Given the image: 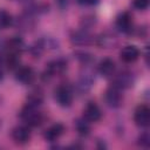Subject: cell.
<instances>
[{"instance_id":"24","label":"cell","mask_w":150,"mask_h":150,"mask_svg":"<svg viewBox=\"0 0 150 150\" xmlns=\"http://www.w3.org/2000/svg\"><path fill=\"white\" fill-rule=\"evenodd\" d=\"M100 0H77L79 4L83 5V6H94Z\"/></svg>"},{"instance_id":"3","label":"cell","mask_w":150,"mask_h":150,"mask_svg":"<svg viewBox=\"0 0 150 150\" xmlns=\"http://www.w3.org/2000/svg\"><path fill=\"white\" fill-rule=\"evenodd\" d=\"M54 98L59 105L63 108L70 107L73 103V98H74L73 88L66 83L59 84L54 90Z\"/></svg>"},{"instance_id":"13","label":"cell","mask_w":150,"mask_h":150,"mask_svg":"<svg viewBox=\"0 0 150 150\" xmlns=\"http://www.w3.org/2000/svg\"><path fill=\"white\" fill-rule=\"evenodd\" d=\"M97 69H98V73L103 77H112V75L115 74V70H116L115 61L110 57H105V59L101 60Z\"/></svg>"},{"instance_id":"21","label":"cell","mask_w":150,"mask_h":150,"mask_svg":"<svg viewBox=\"0 0 150 150\" xmlns=\"http://www.w3.org/2000/svg\"><path fill=\"white\" fill-rule=\"evenodd\" d=\"M13 18L6 9H0V29H6L13 25Z\"/></svg>"},{"instance_id":"20","label":"cell","mask_w":150,"mask_h":150,"mask_svg":"<svg viewBox=\"0 0 150 150\" xmlns=\"http://www.w3.org/2000/svg\"><path fill=\"white\" fill-rule=\"evenodd\" d=\"M5 64L9 70H16L19 68V64H20V54L6 53Z\"/></svg>"},{"instance_id":"8","label":"cell","mask_w":150,"mask_h":150,"mask_svg":"<svg viewBox=\"0 0 150 150\" xmlns=\"http://www.w3.org/2000/svg\"><path fill=\"white\" fill-rule=\"evenodd\" d=\"M116 27L125 34H130L134 29V19L129 12H122L116 18Z\"/></svg>"},{"instance_id":"5","label":"cell","mask_w":150,"mask_h":150,"mask_svg":"<svg viewBox=\"0 0 150 150\" xmlns=\"http://www.w3.org/2000/svg\"><path fill=\"white\" fill-rule=\"evenodd\" d=\"M112 86L117 87L118 89H128L134 84V75L129 70H121L117 74H114Z\"/></svg>"},{"instance_id":"4","label":"cell","mask_w":150,"mask_h":150,"mask_svg":"<svg viewBox=\"0 0 150 150\" xmlns=\"http://www.w3.org/2000/svg\"><path fill=\"white\" fill-rule=\"evenodd\" d=\"M103 98H104L105 104L112 109L120 108L123 103V95L121 93V89H118L117 87H115L112 84L104 91Z\"/></svg>"},{"instance_id":"9","label":"cell","mask_w":150,"mask_h":150,"mask_svg":"<svg viewBox=\"0 0 150 150\" xmlns=\"http://www.w3.org/2000/svg\"><path fill=\"white\" fill-rule=\"evenodd\" d=\"M15 80L25 86L32 84L35 80V71L32 67H28V66L19 67L15 70Z\"/></svg>"},{"instance_id":"2","label":"cell","mask_w":150,"mask_h":150,"mask_svg":"<svg viewBox=\"0 0 150 150\" xmlns=\"http://www.w3.org/2000/svg\"><path fill=\"white\" fill-rule=\"evenodd\" d=\"M67 66H68L67 61L62 57H57V59L49 61L46 66V69L42 73V76H41L42 80L48 81V80L53 79L54 76L62 75L67 70Z\"/></svg>"},{"instance_id":"18","label":"cell","mask_w":150,"mask_h":150,"mask_svg":"<svg viewBox=\"0 0 150 150\" xmlns=\"http://www.w3.org/2000/svg\"><path fill=\"white\" fill-rule=\"evenodd\" d=\"M97 45L102 48H112L117 45V38L110 32L102 33L100 38H97Z\"/></svg>"},{"instance_id":"15","label":"cell","mask_w":150,"mask_h":150,"mask_svg":"<svg viewBox=\"0 0 150 150\" xmlns=\"http://www.w3.org/2000/svg\"><path fill=\"white\" fill-rule=\"evenodd\" d=\"M5 52L6 53H13V54H21L23 48H25V43L22 41V39L14 36L8 39L5 42Z\"/></svg>"},{"instance_id":"25","label":"cell","mask_w":150,"mask_h":150,"mask_svg":"<svg viewBox=\"0 0 150 150\" xmlns=\"http://www.w3.org/2000/svg\"><path fill=\"white\" fill-rule=\"evenodd\" d=\"M56 2H57V5H59L60 8H64L68 5V0H56Z\"/></svg>"},{"instance_id":"16","label":"cell","mask_w":150,"mask_h":150,"mask_svg":"<svg viewBox=\"0 0 150 150\" xmlns=\"http://www.w3.org/2000/svg\"><path fill=\"white\" fill-rule=\"evenodd\" d=\"M43 100H45V94H43V90L41 89V88H34V89H32L29 93H28V95H27V97H26V104H29V105H33V107H40L41 104H42V102H43Z\"/></svg>"},{"instance_id":"19","label":"cell","mask_w":150,"mask_h":150,"mask_svg":"<svg viewBox=\"0 0 150 150\" xmlns=\"http://www.w3.org/2000/svg\"><path fill=\"white\" fill-rule=\"evenodd\" d=\"M74 127H75V130L77 131V134L81 136H87L90 132V122H88L83 117L77 118L74 123Z\"/></svg>"},{"instance_id":"12","label":"cell","mask_w":150,"mask_h":150,"mask_svg":"<svg viewBox=\"0 0 150 150\" xmlns=\"http://www.w3.org/2000/svg\"><path fill=\"white\" fill-rule=\"evenodd\" d=\"M64 132V125L62 123H54L43 134V137L48 142H56Z\"/></svg>"},{"instance_id":"7","label":"cell","mask_w":150,"mask_h":150,"mask_svg":"<svg viewBox=\"0 0 150 150\" xmlns=\"http://www.w3.org/2000/svg\"><path fill=\"white\" fill-rule=\"evenodd\" d=\"M134 122L141 128H146L150 124V109L146 104H139L135 109Z\"/></svg>"},{"instance_id":"11","label":"cell","mask_w":150,"mask_h":150,"mask_svg":"<svg viewBox=\"0 0 150 150\" xmlns=\"http://www.w3.org/2000/svg\"><path fill=\"white\" fill-rule=\"evenodd\" d=\"M82 117L86 118L90 123L100 121L102 117V112H101L100 107L95 102H88L83 109V116Z\"/></svg>"},{"instance_id":"22","label":"cell","mask_w":150,"mask_h":150,"mask_svg":"<svg viewBox=\"0 0 150 150\" xmlns=\"http://www.w3.org/2000/svg\"><path fill=\"white\" fill-rule=\"evenodd\" d=\"M137 143H138V145H139V146L148 149V148L150 146V135H149V132H148V131L142 132V134L138 136Z\"/></svg>"},{"instance_id":"1","label":"cell","mask_w":150,"mask_h":150,"mask_svg":"<svg viewBox=\"0 0 150 150\" xmlns=\"http://www.w3.org/2000/svg\"><path fill=\"white\" fill-rule=\"evenodd\" d=\"M20 118L28 127H40L45 121V116L38 109V107H33L29 104H26L21 109Z\"/></svg>"},{"instance_id":"23","label":"cell","mask_w":150,"mask_h":150,"mask_svg":"<svg viewBox=\"0 0 150 150\" xmlns=\"http://www.w3.org/2000/svg\"><path fill=\"white\" fill-rule=\"evenodd\" d=\"M132 6L139 11H144L149 6V0H132Z\"/></svg>"},{"instance_id":"10","label":"cell","mask_w":150,"mask_h":150,"mask_svg":"<svg viewBox=\"0 0 150 150\" xmlns=\"http://www.w3.org/2000/svg\"><path fill=\"white\" fill-rule=\"evenodd\" d=\"M139 49L134 46V45H128V46H124L121 52H120V59L124 62V63H132L135 62L138 57H139Z\"/></svg>"},{"instance_id":"6","label":"cell","mask_w":150,"mask_h":150,"mask_svg":"<svg viewBox=\"0 0 150 150\" xmlns=\"http://www.w3.org/2000/svg\"><path fill=\"white\" fill-rule=\"evenodd\" d=\"M12 139L14 141V143L19 144V145H25L29 142L30 139V130L28 125H16L15 128H13L12 132H11Z\"/></svg>"},{"instance_id":"17","label":"cell","mask_w":150,"mask_h":150,"mask_svg":"<svg viewBox=\"0 0 150 150\" xmlns=\"http://www.w3.org/2000/svg\"><path fill=\"white\" fill-rule=\"evenodd\" d=\"M93 38L91 35L83 28L81 30L74 32L70 36V41L73 45H77V46H84V45H89L91 42Z\"/></svg>"},{"instance_id":"14","label":"cell","mask_w":150,"mask_h":150,"mask_svg":"<svg viewBox=\"0 0 150 150\" xmlns=\"http://www.w3.org/2000/svg\"><path fill=\"white\" fill-rule=\"evenodd\" d=\"M35 22L34 19L30 13H23L21 15H19L15 20V26L18 27V29L22 30V32H28L34 27Z\"/></svg>"}]
</instances>
